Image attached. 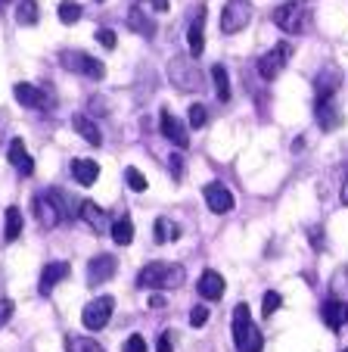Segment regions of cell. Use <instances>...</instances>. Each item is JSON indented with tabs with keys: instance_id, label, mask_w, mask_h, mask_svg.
I'll use <instances>...</instances> for the list:
<instances>
[{
	"instance_id": "74e56055",
	"label": "cell",
	"mask_w": 348,
	"mask_h": 352,
	"mask_svg": "<svg viewBox=\"0 0 348 352\" xmlns=\"http://www.w3.org/2000/svg\"><path fill=\"white\" fill-rule=\"evenodd\" d=\"M13 318V299H0V327Z\"/></svg>"
},
{
	"instance_id": "836d02e7",
	"label": "cell",
	"mask_w": 348,
	"mask_h": 352,
	"mask_svg": "<svg viewBox=\"0 0 348 352\" xmlns=\"http://www.w3.org/2000/svg\"><path fill=\"white\" fill-rule=\"evenodd\" d=\"M205 122H209V113H205V107H202V103H193V107H190V125L193 128H202Z\"/></svg>"
},
{
	"instance_id": "8fae6325",
	"label": "cell",
	"mask_w": 348,
	"mask_h": 352,
	"mask_svg": "<svg viewBox=\"0 0 348 352\" xmlns=\"http://www.w3.org/2000/svg\"><path fill=\"white\" fill-rule=\"evenodd\" d=\"M159 128H162V134L178 146V150H187V146H190V134H187L184 122L171 113V109H162V116H159Z\"/></svg>"
},
{
	"instance_id": "e575fe53",
	"label": "cell",
	"mask_w": 348,
	"mask_h": 352,
	"mask_svg": "<svg viewBox=\"0 0 348 352\" xmlns=\"http://www.w3.org/2000/svg\"><path fill=\"white\" fill-rule=\"evenodd\" d=\"M97 41L106 47V50H115V44H119V38H115V32H112V28H100Z\"/></svg>"
},
{
	"instance_id": "d6986e66",
	"label": "cell",
	"mask_w": 348,
	"mask_h": 352,
	"mask_svg": "<svg viewBox=\"0 0 348 352\" xmlns=\"http://www.w3.org/2000/svg\"><path fill=\"white\" fill-rule=\"evenodd\" d=\"M13 97L28 109H47V94L34 85H25V81H19V85L13 87Z\"/></svg>"
},
{
	"instance_id": "7402d4cb",
	"label": "cell",
	"mask_w": 348,
	"mask_h": 352,
	"mask_svg": "<svg viewBox=\"0 0 348 352\" xmlns=\"http://www.w3.org/2000/svg\"><path fill=\"white\" fill-rule=\"evenodd\" d=\"M128 28H131V32H137L140 38H152V34H156V22L150 19V13H146L143 7H131V10H128Z\"/></svg>"
},
{
	"instance_id": "7c38bea8",
	"label": "cell",
	"mask_w": 348,
	"mask_h": 352,
	"mask_svg": "<svg viewBox=\"0 0 348 352\" xmlns=\"http://www.w3.org/2000/svg\"><path fill=\"white\" fill-rule=\"evenodd\" d=\"M115 268H119V262H115V256L109 253H100L93 256L91 262H87V284H106V280H112V274H115Z\"/></svg>"
},
{
	"instance_id": "f1b7e54d",
	"label": "cell",
	"mask_w": 348,
	"mask_h": 352,
	"mask_svg": "<svg viewBox=\"0 0 348 352\" xmlns=\"http://www.w3.org/2000/svg\"><path fill=\"white\" fill-rule=\"evenodd\" d=\"M3 219H7V225H3V237L16 240L22 234V212H19V206H7Z\"/></svg>"
},
{
	"instance_id": "603a6c76",
	"label": "cell",
	"mask_w": 348,
	"mask_h": 352,
	"mask_svg": "<svg viewBox=\"0 0 348 352\" xmlns=\"http://www.w3.org/2000/svg\"><path fill=\"white\" fill-rule=\"evenodd\" d=\"M69 172H72V178L78 181L81 187H91L93 181L100 178V166L93 160H72V166H69Z\"/></svg>"
},
{
	"instance_id": "52a82bcc",
	"label": "cell",
	"mask_w": 348,
	"mask_h": 352,
	"mask_svg": "<svg viewBox=\"0 0 348 352\" xmlns=\"http://www.w3.org/2000/svg\"><path fill=\"white\" fill-rule=\"evenodd\" d=\"M112 309H115V299L112 296H100V299H91L81 312V321H84L87 331H103L112 318Z\"/></svg>"
},
{
	"instance_id": "7a4b0ae2",
	"label": "cell",
	"mask_w": 348,
	"mask_h": 352,
	"mask_svg": "<svg viewBox=\"0 0 348 352\" xmlns=\"http://www.w3.org/2000/svg\"><path fill=\"white\" fill-rule=\"evenodd\" d=\"M233 343H237V352H262V331L255 327L249 315V306L240 302L233 309Z\"/></svg>"
},
{
	"instance_id": "6da1fadb",
	"label": "cell",
	"mask_w": 348,
	"mask_h": 352,
	"mask_svg": "<svg viewBox=\"0 0 348 352\" xmlns=\"http://www.w3.org/2000/svg\"><path fill=\"white\" fill-rule=\"evenodd\" d=\"M187 280L184 265L174 262H150L143 272L137 274V287L140 290H174Z\"/></svg>"
},
{
	"instance_id": "f35d334b",
	"label": "cell",
	"mask_w": 348,
	"mask_h": 352,
	"mask_svg": "<svg viewBox=\"0 0 348 352\" xmlns=\"http://www.w3.org/2000/svg\"><path fill=\"white\" fill-rule=\"evenodd\" d=\"M156 352H174V349H171V331H165L162 337H159V343H156Z\"/></svg>"
},
{
	"instance_id": "f546056e",
	"label": "cell",
	"mask_w": 348,
	"mask_h": 352,
	"mask_svg": "<svg viewBox=\"0 0 348 352\" xmlns=\"http://www.w3.org/2000/svg\"><path fill=\"white\" fill-rule=\"evenodd\" d=\"M56 13H60L62 25H75V22L81 19V3H78V0H62Z\"/></svg>"
},
{
	"instance_id": "4316f807",
	"label": "cell",
	"mask_w": 348,
	"mask_h": 352,
	"mask_svg": "<svg viewBox=\"0 0 348 352\" xmlns=\"http://www.w3.org/2000/svg\"><path fill=\"white\" fill-rule=\"evenodd\" d=\"M211 81H215V94L221 103H227L230 100V78H227V69L221 66V63H215L211 66Z\"/></svg>"
},
{
	"instance_id": "bcb514c9",
	"label": "cell",
	"mask_w": 348,
	"mask_h": 352,
	"mask_svg": "<svg viewBox=\"0 0 348 352\" xmlns=\"http://www.w3.org/2000/svg\"><path fill=\"white\" fill-rule=\"evenodd\" d=\"M97 3H103V0H97Z\"/></svg>"
},
{
	"instance_id": "ab89813d",
	"label": "cell",
	"mask_w": 348,
	"mask_h": 352,
	"mask_svg": "<svg viewBox=\"0 0 348 352\" xmlns=\"http://www.w3.org/2000/svg\"><path fill=\"white\" fill-rule=\"evenodd\" d=\"M165 306H168V302H165V296L159 290H152L150 293V309H165Z\"/></svg>"
},
{
	"instance_id": "9a60e30c",
	"label": "cell",
	"mask_w": 348,
	"mask_h": 352,
	"mask_svg": "<svg viewBox=\"0 0 348 352\" xmlns=\"http://www.w3.org/2000/svg\"><path fill=\"white\" fill-rule=\"evenodd\" d=\"M187 47H190V56H202V50H205V7H199V13L193 16L190 28H187Z\"/></svg>"
},
{
	"instance_id": "7bdbcfd3",
	"label": "cell",
	"mask_w": 348,
	"mask_h": 352,
	"mask_svg": "<svg viewBox=\"0 0 348 352\" xmlns=\"http://www.w3.org/2000/svg\"><path fill=\"white\" fill-rule=\"evenodd\" d=\"M339 197H342V203L348 206V168H345V178H342V193Z\"/></svg>"
},
{
	"instance_id": "277c9868",
	"label": "cell",
	"mask_w": 348,
	"mask_h": 352,
	"mask_svg": "<svg viewBox=\"0 0 348 352\" xmlns=\"http://www.w3.org/2000/svg\"><path fill=\"white\" fill-rule=\"evenodd\" d=\"M69 215V209L62 206V193L60 190H44L34 197V219L40 228H56Z\"/></svg>"
},
{
	"instance_id": "1f68e13d",
	"label": "cell",
	"mask_w": 348,
	"mask_h": 352,
	"mask_svg": "<svg viewBox=\"0 0 348 352\" xmlns=\"http://www.w3.org/2000/svg\"><path fill=\"white\" fill-rule=\"evenodd\" d=\"M125 184L131 187L134 193H143L146 187H150V184H146V178H143V172H140V168H134V166L125 168Z\"/></svg>"
},
{
	"instance_id": "4dcf8cb0",
	"label": "cell",
	"mask_w": 348,
	"mask_h": 352,
	"mask_svg": "<svg viewBox=\"0 0 348 352\" xmlns=\"http://www.w3.org/2000/svg\"><path fill=\"white\" fill-rule=\"evenodd\" d=\"M66 346H69V352H106L103 346L91 337H69Z\"/></svg>"
},
{
	"instance_id": "8992f818",
	"label": "cell",
	"mask_w": 348,
	"mask_h": 352,
	"mask_svg": "<svg viewBox=\"0 0 348 352\" xmlns=\"http://www.w3.org/2000/svg\"><path fill=\"white\" fill-rule=\"evenodd\" d=\"M249 19H252V10H249L246 0H227L224 10H221V32L224 34H237L249 25Z\"/></svg>"
},
{
	"instance_id": "30bf717a",
	"label": "cell",
	"mask_w": 348,
	"mask_h": 352,
	"mask_svg": "<svg viewBox=\"0 0 348 352\" xmlns=\"http://www.w3.org/2000/svg\"><path fill=\"white\" fill-rule=\"evenodd\" d=\"M202 197H205V206H209L215 215H227V212H233V206H237L233 193H230L224 184H218V181H211V184L202 187Z\"/></svg>"
},
{
	"instance_id": "9c48e42d",
	"label": "cell",
	"mask_w": 348,
	"mask_h": 352,
	"mask_svg": "<svg viewBox=\"0 0 348 352\" xmlns=\"http://www.w3.org/2000/svg\"><path fill=\"white\" fill-rule=\"evenodd\" d=\"M289 54H292V47L289 44H277L274 50H268V54L258 60V75H262L264 81H274L277 75L283 72V66L289 63Z\"/></svg>"
},
{
	"instance_id": "83f0119b",
	"label": "cell",
	"mask_w": 348,
	"mask_h": 352,
	"mask_svg": "<svg viewBox=\"0 0 348 352\" xmlns=\"http://www.w3.org/2000/svg\"><path fill=\"white\" fill-rule=\"evenodd\" d=\"M38 3L34 0H19L16 3V22L19 25H38Z\"/></svg>"
},
{
	"instance_id": "ee69618b",
	"label": "cell",
	"mask_w": 348,
	"mask_h": 352,
	"mask_svg": "<svg viewBox=\"0 0 348 352\" xmlns=\"http://www.w3.org/2000/svg\"><path fill=\"white\" fill-rule=\"evenodd\" d=\"M152 7H156L159 13H165V10H168V0H152Z\"/></svg>"
},
{
	"instance_id": "ba28073f",
	"label": "cell",
	"mask_w": 348,
	"mask_h": 352,
	"mask_svg": "<svg viewBox=\"0 0 348 352\" xmlns=\"http://www.w3.org/2000/svg\"><path fill=\"white\" fill-rule=\"evenodd\" d=\"M274 25L286 34H299L305 28V7L296 3V0H289V3H280L274 10Z\"/></svg>"
},
{
	"instance_id": "60d3db41",
	"label": "cell",
	"mask_w": 348,
	"mask_h": 352,
	"mask_svg": "<svg viewBox=\"0 0 348 352\" xmlns=\"http://www.w3.org/2000/svg\"><path fill=\"white\" fill-rule=\"evenodd\" d=\"M171 172H174V178L184 175V162H181V156H171Z\"/></svg>"
},
{
	"instance_id": "5bb4252c",
	"label": "cell",
	"mask_w": 348,
	"mask_h": 352,
	"mask_svg": "<svg viewBox=\"0 0 348 352\" xmlns=\"http://www.w3.org/2000/svg\"><path fill=\"white\" fill-rule=\"evenodd\" d=\"M323 321H327L329 331H339L342 324H348V299L329 296L323 302Z\"/></svg>"
},
{
	"instance_id": "7dc6e473",
	"label": "cell",
	"mask_w": 348,
	"mask_h": 352,
	"mask_svg": "<svg viewBox=\"0 0 348 352\" xmlns=\"http://www.w3.org/2000/svg\"><path fill=\"white\" fill-rule=\"evenodd\" d=\"M342 352H348V349H342Z\"/></svg>"
},
{
	"instance_id": "8d00e7d4",
	"label": "cell",
	"mask_w": 348,
	"mask_h": 352,
	"mask_svg": "<svg viewBox=\"0 0 348 352\" xmlns=\"http://www.w3.org/2000/svg\"><path fill=\"white\" fill-rule=\"evenodd\" d=\"M205 321H209V309H205V306H196V309L190 312V324H193V327H202Z\"/></svg>"
},
{
	"instance_id": "ac0fdd59",
	"label": "cell",
	"mask_w": 348,
	"mask_h": 352,
	"mask_svg": "<svg viewBox=\"0 0 348 352\" xmlns=\"http://www.w3.org/2000/svg\"><path fill=\"white\" fill-rule=\"evenodd\" d=\"M7 160H10V166H16V168H19V175H32V172H34V160H32V156H28V150H25V140H22V138H13V140H10Z\"/></svg>"
},
{
	"instance_id": "5b68a950",
	"label": "cell",
	"mask_w": 348,
	"mask_h": 352,
	"mask_svg": "<svg viewBox=\"0 0 348 352\" xmlns=\"http://www.w3.org/2000/svg\"><path fill=\"white\" fill-rule=\"evenodd\" d=\"M60 63H62V69H69V72H78V75H84V78H93V81L106 78V66L97 60V56L84 54V50H62Z\"/></svg>"
},
{
	"instance_id": "2e32d148",
	"label": "cell",
	"mask_w": 348,
	"mask_h": 352,
	"mask_svg": "<svg viewBox=\"0 0 348 352\" xmlns=\"http://www.w3.org/2000/svg\"><path fill=\"white\" fill-rule=\"evenodd\" d=\"M69 262H50V265H44V272H40V284H38V290L44 293V296H50L53 293V287L60 284V280H66L69 278Z\"/></svg>"
},
{
	"instance_id": "4fadbf2b",
	"label": "cell",
	"mask_w": 348,
	"mask_h": 352,
	"mask_svg": "<svg viewBox=\"0 0 348 352\" xmlns=\"http://www.w3.org/2000/svg\"><path fill=\"white\" fill-rule=\"evenodd\" d=\"M317 125L323 128V131H336V128L342 125V113L339 107L333 103V97H317Z\"/></svg>"
},
{
	"instance_id": "d590c367",
	"label": "cell",
	"mask_w": 348,
	"mask_h": 352,
	"mask_svg": "<svg viewBox=\"0 0 348 352\" xmlns=\"http://www.w3.org/2000/svg\"><path fill=\"white\" fill-rule=\"evenodd\" d=\"M125 352H146V340L140 337V333H131L125 343Z\"/></svg>"
},
{
	"instance_id": "cb8c5ba5",
	"label": "cell",
	"mask_w": 348,
	"mask_h": 352,
	"mask_svg": "<svg viewBox=\"0 0 348 352\" xmlns=\"http://www.w3.org/2000/svg\"><path fill=\"white\" fill-rule=\"evenodd\" d=\"M78 219L87 221L93 231H106V209H100V203H93V199H84L78 206Z\"/></svg>"
},
{
	"instance_id": "e0dca14e",
	"label": "cell",
	"mask_w": 348,
	"mask_h": 352,
	"mask_svg": "<svg viewBox=\"0 0 348 352\" xmlns=\"http://www.w3.org/2000/svg\"><path fill=\"white\" fill-rule=\"evenodd\" d=\"M224 287H227V284H224V278H221L218 272H211V268L199 274V280H196L199 296H202V299H211V302L224 296Z\"/></svg>"
},
{
	"instance_id": "ffe728a7",
	"label": "cell",
	"mask_w": 348,
	"mask_h": 352,
	"mask_svg": "<svg viewBox=\"0 0 348 352\" xmlns=\"http://www.w3.org/2000/svg\"><path fill=\"white\" fill-rule=\"evenodd\" d=\"M339 85H342V72L336 66H323L321 72H317V81H314L317 97H333V94L339 91Z\"/></svg>"
},
{
	"instance_id": "f6af8a7d",
	"label": "cell",
	"mask_w": 348,
	"mask_h": 352,
	"mask_svg": "<svg viewBox=\"0 0 348 352\" xmlns=\"http://www.w3.org/2000/svg\"><path fill=\"white\" fill-rule=\"evenodd\" d=\"M7 3H10V0H0V7H7Z\"/></svg>"
},
{
	"instance_id": "d4e9b609",
	"label": "cell",
	"mask_w": 348,
	"mask_h": 352,
	"mask_svg": "<svg viewBox=\"0 0 348 352\" xmlns=\"http://www.w3.org/2000/svg\"><path fill=\"white\" fill-rule=\"evenodd\" d=\"M109 234H112V240H115L119 246H128L134 240V221L128 219V215L125 219H115L112 221V228H109Z\"/></svg>"
},
{
	"instance_id": "d6a6232c",
	"label": "cell",
	"mask_w": 348,
	"mask_h": 352,
	"mask_svg": "<svg viewBox=\"0 0 348 352\" xmlns=\"http://www.w3.org/2000/svg\"><path fill=\"white\" fill-rule=\"evenodd\" d=\"M280 306H283V296H280V293H274V290H268V293H264V302H262V315H264V318H270V315H274Z\"/></svg>"
},
{
	"instance_id": "44dd1931",
	"label": "cell",
	"mask_w": 348,
	"mask_h": 352,
	"mask_svg": "<svg viewBox=\"0 0 348 352\" xmlns=\"http://www.w3.org/2000/svg\"><path fill=\"white\" fill-rule=\"evenodd\" d=\"M72 128L78 131V138L81 140H87L91 146H100L103 144V131H100V125L93 119H87V116H72Z\"/></svg>"
},
{
	"instance_id": "3957f363",
	"label": "cell",
	"mask_w": 348,
	"mask_h": 352,
	"mask_svg": "<svg viewBox=\"0 0 348 352\" xmlns=\"http://www.w3.org/2000/svg\"><path fill=\"white\" fill-rule=\"evenodd\" d=\"M168 78H171V85L184 94L202 91V72H199V66L193 63V56H174V60L168 63Z\"/></svg>"
},
{
	"instance_id": "484cf974",
	"label": "cell",
	"mask_w": 348,
	"mask_h": 352,
	"mask_svg": "<svg viewBox=\"0 0 348 352\" xmlns=\"http://www.w3.org/2000/svg\"><path fill=\"white\" fill-rule=\"evenodd\" d=\"M152 228H156V234H152V237H156V243H171V240L181 237V228L174 225L171 219H165V215H162V219H156V225H152Z\"/></svg>"
},
{
	"instance_id": "b9f144b4",
	"label": "cell",
	"mask_w": 348,
	"mask_h": 352,
	"mask_svg": "<svg viewBox=\"0 0 348 352\" xmlns=\"http://www.w3.org/2000/svg\"><path fill=\"white\" fill-rule=\"evenodd\" d=\"M308 237H311V243H314V250H321V246H323V237H321V228H311V231H308Z\"/></svg>"
}]
</instances>
